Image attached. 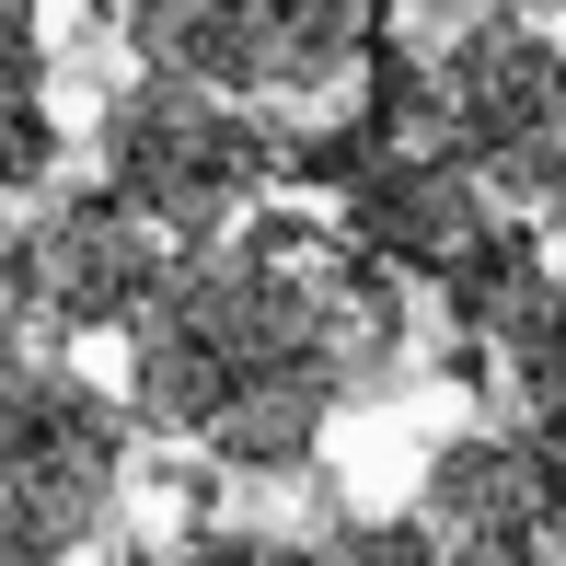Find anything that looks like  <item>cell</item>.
<instances>
[{"label": "cell", "mask_w": 566, "mask_h": 566, "mask_svg": "<svg viewBox=\"0 0 566 566\" xmlns=\"http://www.w3.org/2000/svg\"><path fill=\"white\" fill-rule=\"evenodd\" d=\"M405 358V277L313 209H243L220 243L163 254L127 313V417L220 474H301L347 394Z\"/></svg>", "instance_id": "obj_1"}, {"label": "cell", "mask_w": 566, "mask_h": 566, "mask_svg": "<svg viewBox=\"0 0 566 566\" xmlns=\"http://www.w3.org/2000/svg\"><path fill=\"white\" fill-rule=\"evenodd\" d=\"M93 150H105V197L163 243H220L277 186V127L209 82H174V70L116 82L93 116Z\"/></svg>", "instance_id": "obj_2"}, {"label": "cell", "mask_w": 566, "mask_h": 566, "mask_svg": "<svg viewBox=\"0 0 566 566\" xmlns=\"http://www.w3.org/2000/svg\"><path fill=\"white\" fill-rule=\"evenodd\" d=\"M428 116H440V150L474 174L497 209L544 220L566 186V70L532 0H497V12H462V35L428 59Z\"/></svg>", "instance_id": "obj_3"}, {"label": "cell", "mask_w": 566, "mask_h": 566, "mask_svg": "<svg viewBox=\"0 0 566 566\" xmlns=\"http://www.w3.org/2000/svg\"><path fill=\"white\" fill-rule=\"evenodd\" d=\"M139 70L209 82L231 105H313L381 35V0H93Z\"/></svg>", "instance_id": "obj_4"}, {"label": "cell", "mask_w": 566, "mask_h": 566, "mask_svg": "<svg viewBox=\"0 0 566 566\" xmlns=\"http://www.w3.org/2000/svg\"><path fill=\"white\" fill-rule=\"evenodd\" d=\"M127 497V405L93 394L70 358L0 370V532L82 555Z\"/></svg>", "instance_id": "obj_5"}, {"label": "cell", "mask_w": 566, "mask_h": 566, "mask_svg": "<svg viewBox=\"0 0 566 566\" xmlns=\"http://www.w3.org/2000/svg\"><path fill=\"white\" fill-rule=\"evenodd\" d=\"M163 254L174 243L150 220H127L105 186H82V197H59V209H35L23 231H0V277H12L23 336H59V347L127 336V313L150 301Z\"/></svg>", "instance_id": "obj_6"}, {"label": "cell", "mask_w": 566, "mask_h": 566, "mask_svg": "<svg viewBox=\"0 0 566 566\" xmlns=\"http://www.w3.org/2000/svg\"><path fill=\"white\" fill-rule=\"evenodd\" d=\"M405 521L428 532V566H555V440H544V417L440 440Z\"/></svg>", "instance_id": "obj_7"}, {"label": "cell", "mask_w": 566, "mask_h": 566, "mask_svg": "<svg viewBox=\"0 0 566 566\" xmlns=\"http://www.w3.org/2000/svg\"><path fill=\"white\" fill-rule=\"evenodd\" d=\"M485 220H497V197H485L440 139H381V150H358L336 174V231L370 266H394V277H440Z\"/></svg>", "instance_id": "obj_8"}, {"label": "cell", "mask_w": 566, "mask_h": 566, "mask_svg": "<svg viewBox=\"0 0 566 566\" xmlns=\"http://www.w3.org/2000/svg\"><path fill=\"white\" fill-rule=\"evenodd\" d=\"M440 301L474 347L509 358V394L521 417H555V266H544V220L497 209L474 243L440 266Z\"/></svg>", "instance_id": "obj_9"}, {"label": "cell", "mask_w": 566, "mask_h": 566, "mask_svg": "<svg viewBox=\"0 0 566 566\" xmlns=\"http://www.w3.org/2000/svg\"><path fill=\"white\" fill-rule=\"evenodd\" d=\"M174 566H336L324 532H186Z\"/></svg>", "instance_id": "obj_10"}, {"label": "cell", "mask_w": 566, "mask_h": 566, "mask_svg": "<svg viewBox=\"0 0 566 566\" xmlns=\"http://www.w3.org/2000/svg\"><path fill=\"white\" fill-rule=\"evenodd\" d=\"M59 116H46V105H0V197H35L46 186V174H59Z\"/></svg>", "instance_id": "obj_11"}, {"label": "cell", "mask_w": 566, "mask_h": 566, "mask_svg": "<svg viewBox=\"0 0 566 566\" xmlns=\"http://www.w3.org/2000/svg\"><path fill=\"white\" fill-rule=\"evenodd\" d=\"M46 82V0H0V105H35Z\"/></svg>", "instance_id": "obj_12"}, {"label": "cell", "mask_w": 566, "mask_h": 566, "mask_svg": "<svg viewBox=\"0 0 566 566\" xmlns=\"http://www.w3.org/2000/svg\"><path fill=\"white\" fill-rule=\"evenodd\" d=\"M23 358V313H12V277H0V370Z\"/></svg>", "instance_id": "obj_13"}, {"label": "cell", "mask_w": 566, "mask_h": 566, "mask_svg": "<svg viewBox=\"0 0 566 566\" xmlns=\"http://www.w3.org/2000/svg\"><path fill=\"white\" fill-rule=\"evenodd\" d=\"M0 566H70V555H46V544H23V532H0Z\"/></svg>", "instance_id": "obj_14"}, {"label": "cell", "mask_w": 566, "mask_h": 566, "mask_svg": "<svg viewBox=\"0 0 566 566\" xmlns=\"http://www.w3.org/2000/svg\"><path fill=\"white\" fill-rule=\"evenodd\" d=\"M417 12H497V0H417Z\"/></svg>", "instance_id": "obj_15"}]
</instances>
